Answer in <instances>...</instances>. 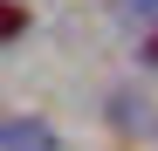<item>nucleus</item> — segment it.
Masks as SVG:
<instances>
[{"label": "nucleus", "instance_id": "1", "mask_svg": "<svg viewBox=\"0 0 158 151\" xmlns=\"http://www.w3.org/2000/svg\"><path fill=\"white\" fill-rule=\"evenodd\" d=\"M0 151H62V137L41 117H7L0 124Z\"/></svg>", "mask_w": 158, "mask_h": 151}, {"label": "nucleus", "instance_id": "2", "mask_svg": "<svg viewBox=\"0 0 158 151\" xmlns=\"http://www.w3.org/2000/svg\"><path fill=\"white\" fill-rule=\"evenodd\" d=\"M117 7L131 14V28H138V55L158 69V0H117Z\"/></svg>", "mask_w": 158, "mask_h": 151}, {"label": "nucleus", "instance_id": "3", "mask_svg": "<svg viewBox=\"0 0 158 151\" xmlns=\"http://www.w3.org/2000/svg\"><path fill=\"white\" fill-rule=\"evenodd\" d=\"M28 35V7L21 0H0V41H21Z\"/></svg>", "mask_w": 158, "mask_h": 151}]
</instances>
